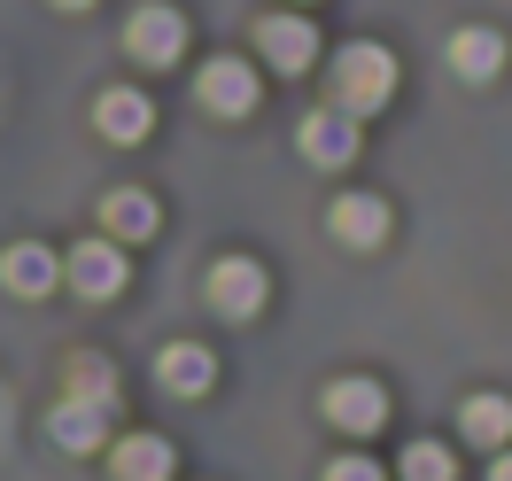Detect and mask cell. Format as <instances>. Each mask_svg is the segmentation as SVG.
<instances>
[{
	"label": "cell",
	"mask_w": 512,
	"mask_h": 481,
	"mask_svg": "<svg viewBox=\"0 0 512 481\" xmlns=\"http://www.w3.org/2000/svg\"><path fill=\"white\" fill-rule=\"evenodd\" d=\"M326 78H334V109L373 117V109L396 94V55H388V47H373V39H357V47H342V55L326 63Z\"/></svg>",
	"instance_id": "cell-1"
},
{
	"label": "cell",
	"mask_w": 512,
	"mask_h": 481,
	"mask_svg": "<svg viewBox=\"0 0 512 481\" xmlns=\"http://www.w3.org/2000/svg\"><path fill=\"white\" fill-rule=\"evenodd\" d=\"M125 47H132V63H179V55H187V16H179L171 0H148L125 24Z\"/></svg>",
	"instance_id": "cell-2"
},
{
	"label": "cell",
	"mask_w": 512,
	"mask_h": 481,
	"mask_svg": "<svg viewBox=\"0 0 512 481\" xmlns=\"http://www.w3.org/2000/svg\"><path fill=\"white\" fill-rule=\"evenodd\" d=\"M194 94H202L210 117H249V109H256V70L241 63V55H218V63H202Z\"/></svg>",
	"instance_id": "cell-3"
},
{
	"label": "cell",
	"mask_w": 512,
	"mask_h": 481,
	"mask_svg": "<svg viewBox=\"0 0 512 481\" xmlns=\"http://www.w3.org/2000/svg\"><path fill=\"white\" fill-rule=\"evenodd\" d=\"M210 311L218 319H256L264 311V264H249V257L210 264Z\"/></svg>",
	"instance_id": "cell-4"
},
{
	"label": "cell",
	"mask_w": 512,
	"mask_h": 481,
	"mask_svg": "<svg viewBox=\"0 0 512 481\" xmlns=\"http://www.w3.org/2000/svg\"><path fill=\"white\" fill-rule=\"evenodd\" d=\"M326 419H334L342 435H373V427L388 419V388H381V381H365V373H350V381L326 388Z\"/></svg>",
	"instance_id": "cell-5"
},
{
	"label": "cell",
	"mask_w": 512,
	"mask_h": 481,
	"mask_svg": "<svg viewBox=\"0 0 512 481\" xmlns=\"http://www.w3.org/2000/svg\"><path fill=\"white\" fill-rule=\"evenodd\" d=\"M70 288L86 295V303H109V295L125 288V241H78L70 249Z\"/></svg>",
	"instance_id": "cell-6"
},
{
	"label": "cell",
	"mask_w": 512,
	"mask_h": 481,
	"mask_svg": "<svg viewBox=\"0 0 512 481\" xmlns=\"http://www.w3.org/2000/svg\"><path fill=\"white\" fill-rule=\"evenodd\" d=\"M256 47H264V63H272V70H311V63H319L311 16H264V24H256Z\"/></svg>",
	"instance_id": "cell-7"
},
{
	"label": "cell",
	"mask_w": 512,
	"mask_h": 481,
	"mask_svg": "<svg viewBox=\"0 0 512 481\" xmlns=\"http://www.w3.org/2000/svg\"><path fill=\"white\" fill-rule=\"evenodd\" d=\"M63 272H70V257H55L47 241H16V249L0 257V288L8 295H47Z\"/></svg>",
	"instance_id": "cell-8"
},
{
	"label": "cell",
	"mask_w": 512,
	"mask_h": 481,
	"mask_svg": "<svg viewBox=\"0 0 512 481\" xmlns=\"http://www.w3.org/2000/svg\"><path fill=\"white\" fill-rule=\"evenodd\" d=\"M326 225H334L342 249H381L388 241V202L381 194H342V202L326 210Z\"/></svg>",
	"instance_id": "cell-9"
},
{
	"label": "cell",
	"mask_w": 512,
	"mask_h": 481,
	"mask_svg": "<svg viewBox=\"0 0 512 481\" xmlns=\"http://www.w3.org/2000/svg\"><path fill=\"white\" fill-rule=\"evenodd\" d=\"M303 156L326 163V171H342L357 156V117L350 109H319V117H303Z\"/></svg>",
	"instance_id": "cell-10"
},
{
	"label": "cell",
	"mask_w": 512,
	"mask_h": 481,
	"mask_svg": "<svg viewBox=\"0 0 512 481\" xmlns=\"http://www.w3.org/2000/svg\"><path fill=\"white\" fill-rule=\"evenodd\" d=\"M450 70H458L466 86H489V78L505 70V39L489 32V24H466V32H450Z\"/></svg>",
	"instance_id": "cell-11"
},
{
	"label": "cell",
	"mask_w": 512,
	"mask_h": 481,
	"mask_svg": "<svg viewBox=\"0 0 512 481\" xmlns=\"http://www.w3.org/2000/svg\"><path fill=\"white\" fill-rule=\"evenodd\" d=\"M47 435H55L63 450H101V435H109V412H101V404H78V396H70V404H55Z\"/></svg>",
	"instance_id": "cell-12"
},
{
	"label": "cell",
	"mask_w": 512,
	"mask_h": 481,
	"mask_svg": "<svg viewBox=\"0 0 512 481\" xmlns=\"http://www.w3.org/2000/svg\"><path fill=\"white\" fill-rule=\"evenodd\" d=\"M101 225H109V241H148V233H156V202L140 187H117L101 202Z\"/></svg>",
	"instance_id": "cell-13"
},
{
	"label": "cell",
	"mask_w": 512,
	"mask_h": 481,
	"mask_svg": "<svg viewBox=\"0 0 512 481\" xmlns=\"http://www.w3.org/2000/svg\"><path fill=\"white\" fill-rule=\"evenodd\" d=\"M109 466H117V481H171V443L163 435H125Z\"/></svg>",
	"instance_id": "cell-14"
},
{
	"label": "cell",
	"mask_w": 512,
	"mask_h": 481,
	"mask_svg": "<svg viewBox=\"0 0 512 481\" xmlns=\"http://www.w3.org/2000/svg\"><path fill=\"white\" fill-rule=\"evenodd\" d=\"M101 132H109V140H148V125H156V109H148V94H125V86H117V94H101Z\"/></svg>",
	"instance_id": "cell-15"
},
{
	"label": "cell",
	"mask_w": 512,
	"mask_h": 481,
	"mask_svg": "<svg viewBox=\"0 0 512 481\" xmlns=\"http://www.w3.org/2000/svg\"><path fill=\"white\" fill-rule=\"evenodd\" d=\"M163 388H179V396H202V388L218 381V365H210V350H194V342H171V350L156 357Z\"/></svg>",
	"instance_id": "cell-16"
},
{
	"label": "cell",
	"mask_w": 512,
	"mask_h": 481,
	"mask_svg": "<svg viewBox=\"0 0 512 481\" xmlns=\"http://www.w3.org/2000/svg\"><path fill=\"white\" fill-rule=\"evenodd\" d=\"M458 427H466L481 450H505V435H512V404H505V396H474V404L458 412Z\"/></svg>",
	"instance_id": "cell-17"
},
{
	"label": "cell",
	"mask_w": 512,
	"mask_h": 481,
	"mask_svg": "<svg viewBox=\"0 0 512 481\" xmlns=\"http://www.w3.org/2000/svg\"><path fill=\"white\" fill-rule=\"evenodd\" d=\"M70 396H78V404H101V412H117V373H109L94 350L70 357Z\"/></svg>",
	"instance_id": "cell-18"
},
{
	"label": "cell",
	"mask_w": 512,
	"mask_h": 481,
	"mask_svg": "<svg viewBox=\"0 0 512 481\" xmlns=\"http://www.w3.org/2000/svg\"><path fill=\"white\" fill-rule=\"evenodd\" d=\"M404 481H458V458L443 443H412L404 450Z\"/></svg>",
	"instance_id": "cell-19"
},
{
	"label": "cell",
	"mask_w": 512,
	"mask_h": 481,
	"mask_svg": "<svg viewBox=\"0 0 512 481\" xmlns=\"http://www.w3.org/2000/svg\"><path fill=\"white\" fill-rule=\"evenodd\" d=\"M326 481H381V466H373V458H334Z\"/></svg>",
	"instance_id": "cell-20"
},
{
	"label": "cell",
	"mask_w": 512,
	"mask_h": 481,
	"mask_svg": "<svg viewBox=\"0 0 512 481\" xmlns=\"http://www.w3.org/2000/svg\"><path fill=\"white\" fill-rule=\"evenodd\" d=\"M489 481H512V450H489Z\"/></svg>",
	"instance_id": "cell-21"
},
{
	"label": "cell",
	"mask_w": 512,
	"mask_h": 481,
	"mask_svg": "<svg viewBox=\"0 0 512 481\" xmlns=\"http://www.w3.org/2000/svg\"><path fill=\"white\" fill-rule=\"evenodd\" d=\"M55 8H94V0H55Z\"/></svg>",
	"instance_id": "cell-22"
}]
</instances>
